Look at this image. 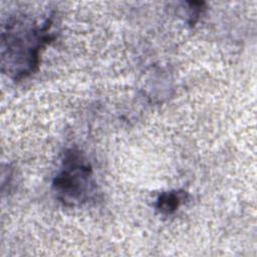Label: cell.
<instances>
[{"label":"cell","instance_id":"cell-1","mask_svg":"<svg viewBox=\"0 0 257 257\" xmlns=\"http://www.w3.org/2000/svg\"><path fill=\"white\" fill-rule=\"evenodd\" d=\"M50 20L39 25L27 17L7 21L1 32V65L7 75L21 79L36 69L40 51L50 39Z\"/></svg>","mask_w":257,"mask_h":257},{"label":"cell","instance_id":"cell-2","mask_svg":"<svg viewBox=\"0 0 257 257\" xmlns=\"http://www.w3.org/2000/svg\"><path fill=\"white\" fill-rule=\"evenodd\" d=\"M56 198L66 206L87 202L94 193L95 183L90 164L79 150L69 149L64 153L62 166L52 182Z\"/></svg>","mask_w":257,"mask_h":257},{"label":"cell","instance_id":"cell-3","mask_svg":"<svg viewBox=\"0 0 257 257\" xmlns=\"http://www.w3.org/2000/svg\"><path fill=\"white\" fill-rule=\"evenodd\" d=\"M185 191H170L161 194L157 200V210L160 214L168 216L173 214L187 199Z\"/></svg>","mask_w":257,"mask_h":257}]
</instances>
